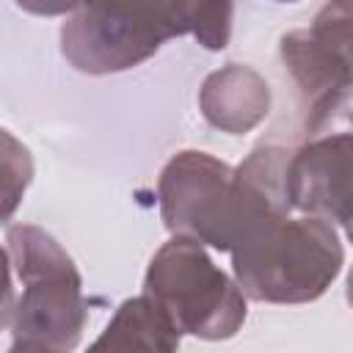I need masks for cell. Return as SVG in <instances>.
I'll list each match as a JSON object with an SVG mask.
<instances>
[{"label": "cell", "instance_id": "1", "mask_svg": "<svg viewBox=\"0 0 353 353\" xmlns=\"http://www.w3.org/2000/svg\"><path fill=\"white\" fill-rule=\"evenodd\" d=\"M8 279L22 284L6 303L3 323L11 328V350H72L85 325L80 273L52 234L39 226L6 232Z\"/></svg>", "mask_w": 353, "mask_h": 353}, {"label": "cell", "instance_id": "2", "mask_svg": "<svg viewBox=\"0 0 353 353\" xmlns=\"http://www.w3.org/2000/svg\"><path fill=\"white\" fill-rule=\"evenodd\" d=\"M229 254L240 290L268 303L314 301L342 268V245L331 221L309 212L262 221Z\"/></svg>", "mask_w": 353, "mask_h": 353}, {"label": "cell", "instance_id": "3", "mask_svg": "<svg viewBox=\"0 0 353 353\" xmlns=\"http://www.w3.org/2000/svg\"><path fill=\"white\" fill-rule=\"evenodd\" d=\"M182 33H190V0H85L61 28V52L77 72L110 74Z\"/></svg>", "mask_w": 353, "mask_h": 353}, {"label": "cell", "instance_id": "4", "mask_svg": "<svg viewBox=\"0 0 353 353\" xmlns=\"http://www.w3.org/2000/svg\"><path fill=\"white\" fill-rule=\"evenodd\" d=\"M149 292L182 334L226 339L245 320V292L207 256L199 240L176 234L149 262Z\"/></svg>", "mask_w": 353, "mask_h": 353}, {"label": "cell", "instance_id": "5", "mask_svg": "<svg viewBox=\"0 0 353 353\" xmlns=\"http://www.w3.org/2000/svg\"><path fill=\"white\" fill-rule=\"evenodd\" d=\"M157 196L168 232L232 251L240 226L234 168L207 152H179L163 168Z\"/></svg>", "mask_w": 353, "mask_h": 353}, {"label": "cell", "instance_id": "6", "mask_svg": "<svg viewBox=\"0 0 353 353\" xmlns=\"http://www.w3.org/2000/svg\"><path fill=\"white\" fill-rule=\"evenodd\" d=\"M287 193L292 210L342 223L353 210V132L336 127L309 135L290 154Z\"/></svg>", "mask_w": 353, "mask_h": 353}, {"label": "cell", "instance_id": "7", "mask_svg": "<svg viewBox=\"0 0 353 353\" xmlns=\"http://www.w3.org/2000/svg\"><path fill=\"white\" fill-rule=\"evenodd\" d=\"M281 63L301 94L306 135L325 132L353 97V69L312 30H292L281 39Z\"/></svg>", "mask_w": 353, "mask_h": 353}, {"label": "cell", "instance_id": "8", "mask_svg": "<svg viewBox=\"0 0 353 353\" xmlns=\"http://www.w3.org/2000/svg\"><path fill=\"white\" fill-rule=\"evenodd\" d=\"M199 105L212 127L229 135H243L268 116L270 88L251 66L229 63L204 80Z\"/></svg>", "mask_w": 353, "mask_h": 353}, {"label": "cell", "instance_id": "9", "mask_svg": "<svg viewBox=\"0 0 353 353\" xmlns=\"http://www.w3.org/2000/svg\"><path fill=\"white\" fill-rule=\"evenodd\" d=\"M182 331L174 325L168 312L149 295L130 298L119 306L105 334L91 345L94 350H174L179 347Z\"/></svg>", "mask_w": 353, "mask_h": 353}, {"label": "cell", "instance_id": "10", "mask_svg": "<svg viewBox=\"0 0 353 353\" xmlns=\"http://www.w3.org/2000/svg\"><path fill=\"white\" fill-rule=\"evenodd\" d=\"M309 30L353 69V0H328Z\"/></svg>", "mask_w": 353, "mask_h": 353}, {"label": "cell", "instance_id": "11", "mask_svg": "<svg viewBox=\"0 0 353 353\" xmlns=\"http://www.w3.org/2000/svg\"><path fill=\"white\" fill-rule=\"evenodd\" d=\"M190 33L207 50H223L232 36V0H190Z\"/></svg>", "mask_w": 353, "mask_h": 353}, {"label": "cell", "instance_id": "12", "mask_svg": "<svg viewBox=\"0 0 353 353\" xmlns=\"http://www.w3.org/2000/svg\"><path fill=\"white\" fill-rule=\"evenodd\" d=\"M85 0H17L19 8L39 14V17H58V14H74Z\"/></svg>", "mask_w": 353, "mask_h": 353}, {"label": "cell", "instance_id": "13", "mask_svg": "<svg viewBox=\"0 0 353 353\" xmlns=\"http://www.w3.org/2000/svg\"><path fill=\"white\" fill-rule=\"evenodd\" d=\"M336 127H347V130L353 132V97L345 102V108L339 110V116L334 119V124H331L328 130H336ZM328 130H325V132H328Z\"/></svg>", "mask_w": 353, "mask_h": 353}, {"label": "cell", "instance_id": "14", "mask_svg": "<svg viewBox=\"0 0 353 353\" xmlns=\"http://www.w3.org/2000/svg\"><path fill=\"white\" fill-rule=\"evenodd\" d=\"M342 226H345V234H347V240L353 243V210L347 212V218L342 221Z\"/></svg>", "mask_w": 353, "mask_h": 353}, {"label": "cell", "instance_id": "15", "mask_svg": "<svg viewBox=\"0 0 353 353\" xmlns=\"http://www.w3.org/2000/svg\"><path fill=\"white\" fill-rule=\"evenodd\" d=\"M347 301H350V306H353V270H350V276H347Z\"/></svg>", "mask_w": 353, "mask_h": 353}, {"label": "cell", "instance_id": "16", "mask_svg": "<svg viewBox=\"0 0 353 353\" xmlns=\"http://www.w3.org/2000/svg\"><path fill=\"white\" fill-rule=\"evenodd\" d=\"M276 3H295V0H276Z\"/></svg>", "mask_w": 353, "mask_h": 353}]
</instances>
